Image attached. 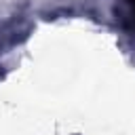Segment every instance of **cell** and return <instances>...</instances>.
Segmentation results:
<instances>
[{"label":"cell","mask_w":135,"mask_h":135,"mask_svg":"<svg viewBox=\"0 0 135 135\" xmlns=\"http://www.w3.org/2000/svg\"><path fill=\"white\" fill-rule=\"evenodd\" d=\"M116 23L135 36V0H120L116 6Z\"/></svg>","instance_id":"cell-1"}]
</instances>
